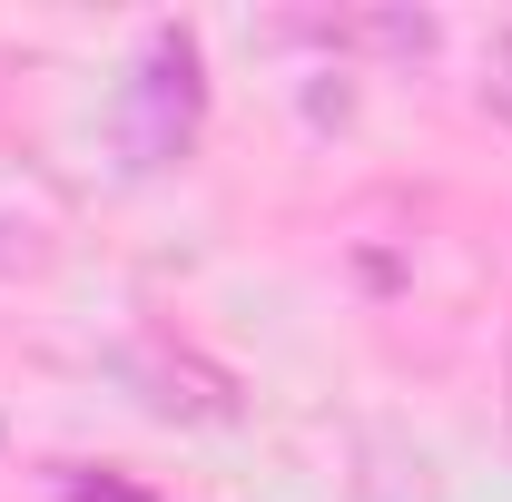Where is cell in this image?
<instances>
[{"label": "cell", "instance_id": "1", "mask_svg": "<svg viewBox=\"0 0 512 502\" xmlns=\"http://www.w3.org/2000/svg\"><path fill=\"white\" fill-rule=\"evenodd\" d=\"M197 119H207V60H197V30H148L138 50V79L119 99V148L128 168H168L197 148Z\"/></svg>", "mask_w": 512, "mask_h": 502}, {"label": "cell", "instance_id": "2", "mask_svg": "<svg viewBox=\"0 0 512 502\" xmlns=\"http://www.w3.org/2000/svg\"><path fill=\"white\" fill-rule=\"evenodd\" d=\"M138 384H148L158 414H188V424H227L237 414V384L217 365H197V355H178V345H138Z\"/></svg>", "mask_w": 512, "mask_h": 502}, {"label": "cell", "instance_id": "3", "mask_svg": "<svg viewBox=\"0 0 512 502\" xmlns=\"http://www.w3.org/2000/svg\"><path fill=\"white\" fill-rule=\"evenodd\" d=\"M335 50H384V60H424L434 50V10H335V20H306Z\"/></svg>", "mask_w": 512, "mask_h": 502}, {"label": "cell", "instance_id": "4", "mask_svg": "<svg viewBox=\"0 0 512 502\" xmlns=\"http://www.w3.org/2000/svg\"><path fill=\"white\" fill-rule=\"evenodd\" d=\"M483 109H493V119H512V30H493V40H483Z\"/></svg>", "mask_w": 512, "mask_h": 502}, {"label": "cell", "instance_id": "5", "mask_svg": "<svg viewBox=\"0 0 512 502\" xmlns=\"http://www.w3.org/2000/svg\"><path fill=\"white\" fill-rule=\"evenodd\" d=\"M69 502H158V493H138V483H119V473H99V483H79Z\"/></svg>", "mask_w": 512, "mask_h": 502}]
</instances>
